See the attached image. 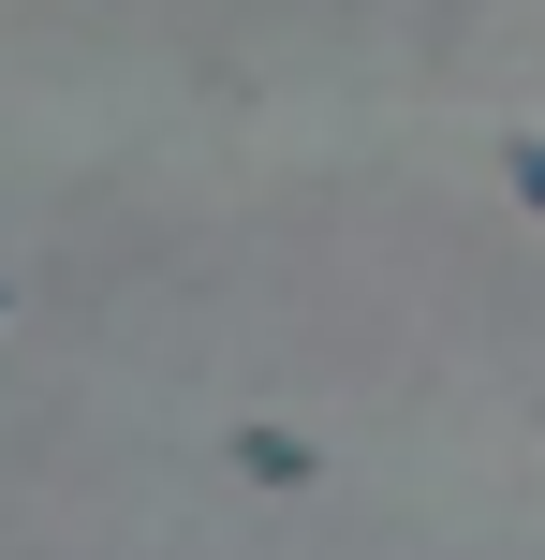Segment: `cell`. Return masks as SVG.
Returning a JSON list of instances; mask_svg holds the SVG:
<instances>
[{"label":"cell","instance_id":"6da1fadb","mask_svg":"<svg viewBox=\"0 0 545 560\" xmlns=\"http://www.w3.org/2000/svg\"><path fill=\"white\" fill-rule=\"evenodd\" d=\"M236 472L251 487H310V443H295V428H236Z\"/></svg>","mask_w":545,"mask_h":560},{"label":"cell","instance_id":"7a4b0ae2","mask_svg":"<svg viewBox=\"0 0 545 560\" xmlns=\"http://www.w3.org/2000/svg\"><path fill=\"white\" fill-rule=\"evenodd\" d=\"M501 163H517V192H531V222H545V133H517Z\"/></svg>","mask_w":545,"mask_h":560}]
</instances>
